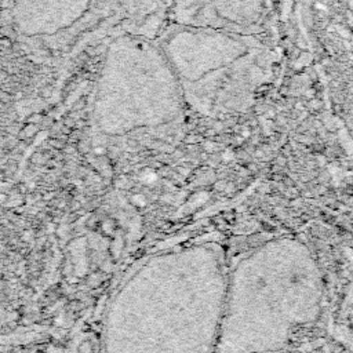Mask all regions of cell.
Wrapping results in <instances>:
<instances>
[{"mask_svg": "<svg viewBox=\"0 0 353 353\" xmlns=\"http://www.w3.org/2000/svg\"><path fill=\"white\" fill-rule=\"evenodd\" d=\"M284 0H172L170 23L265 36Z\"/></svg>", "mask_w": 353, "mask_h": 353, "instance_id": "cell-2", "label": "cell"}, {"mask_svg": "<svg viewBox=\"0 0 353 353\" xmlns=\"http://www.w3.org/2000/svg\"><path fill=\"white\" fill-rule=\"evenodd\" d=\"M8 17L23 41L70 55L88 54L124 21L116 0H10Z\"/></svg>", "mask_w": 353, "mask_h": 353, "instance_id": "cell-1", "label": "cell"}, {"mask_svg": "<svg viewBox=\"0 0 353 353\" xmlns=\"http://www.w3.org/2000/svg\"><path fill=\"white\" fill-rule=\"evenodd\" d=\"M124 21L123 30L156 39L170 23L172 0H116Z\"/></svg>", "mask_w": 353, "mask_h": 353, "instance_id": "cell-3", "label": "cell"}]
</instances>
